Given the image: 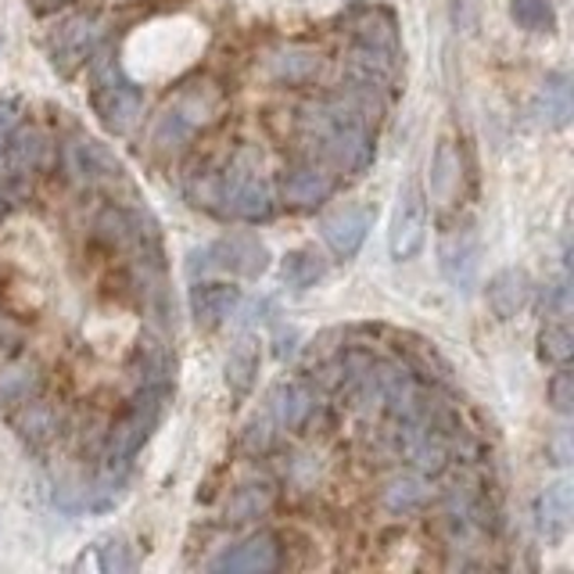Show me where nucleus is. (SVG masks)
I'll list each match as a JSON object with an SVG mask.
<instances>
[{"instance_id": "obj_1", "label": "nucleus", "mask_w": 574, "mask_h": 574, "mask_svg": "<svg viewBox=\"0 0 574 574\" xmlns=\"http://www.w3.org/2000/svg\"><path fill=\"white\" fill-rule=\"evenodd\" d=\"M166 402H169V384L158 381V384H144L141 395L130 402L126 413L115 420L112 427V438H108V467L122 471L130 467V460L141 453L144 442L155 435L158 420L166 413Z\"/></svg>"}, {"instance_id": "obj_2", "label": "nucleus", "mask_w": 574, "mask_h": 574, "mask_svg": "<svg viewBox=\"0 0 574 574\" xmlns=\"http://www.w3.org/2000/svg\"><path fill=\"white\" fill-rule=\"evenodd\" d=\"M90 101H94V115L101 119V126L108 133H115V137L137 126V119L144 112V90L133 80L122 76V69L115 61H97Z\"/></svg>"}, {"instance_id": "obj_3", "label": "nucleus", "mask_w": 574, "mask_h": 574, "mask_svg": "<svg viewBox=\"0 0 574 574\" xmlns=\"http://www.w3.org/2000/svg\"><path fill=\"white\" fill-rule=\"evenodd\" d=\"M427 241V194L417 180H410L399 191L395 212H392V230H388V252L395 262L417 259Z\"/></svg>"}, {"instance_id": "obj_4", "label": "nucleus", "mask_w": 574, "mask_h": 574, "mask_svg": "<svg viewBox=\"0 0 574 574\" xmlns=\"http://www.w3.org/2000/svg\"><path fill=\"white\" fill-rule=\"evenodd\" d=\"M438 266L456 291H474L481 273V234L471 223L449 227L438 241Z\"/></svg>"}, {"instance_id": "obj_5", "label": "nucleus", "mask_w": 574, "mask_h": 574, "mask_svg": "<svg viewBox=\"0 0 574 574\" xmlns=\"http://www.w3.org/2000/svg\"><path fill=\"white\" fill-rule=\"evenodd\" d=\"M198 255L205 259L201 266H216V270L248 277V280L262 277L266 270H270V248H266L255 234H227Z\"/></svg>"}, {"instance_id": "obj_6", "label": "nucleus", "mask_w": 574, "mask_h": 574, "mask_svg": "<svg viewBox=\"0 0 574 574\" xmlns=\"http://www.w3.org/2000/svg\"><path fill=\"white\" fill-rule=\"evenodd\" d=\"M223 201L227 212H234L244 223H262V219L273 216V191L255 169H230L223 180Z\"/></svg>"}, {"instance_id": "obj_7", "label": "nucleus", "mask_w": 574, "mask_h": 574, "mask_svg": "<svg viewBox=\"0 0 574 574\" xmlns=\"http://www.w3.org/2000/svg\"><path fill=\"white\" fill-rule=\"evenodd\" d=\"M374 209L370 205H345V209H334L320 219V234L327 241V248H331L338 259H352V255H359L366 234H370L374 227Z\"/></svg>"}, {"instance_id": "obj_8", "label": "nucleus", "mask_w": 574, "mask_h": 574, "mask_svg": "<svg viewBox=\"0 0 574 574\" xmlns=\"http://www.w3.org/2000/svg\"><path fill=\"white\" fill-rule=\"evenodd\" d=\"M277 567H280V542L270 532L252 535V539L237 542L234 549H227V553L212 560L216 574H270Z\"/></svg>"}, {"instance_id": "obj_9", "label": "nucleus", "mask_w": 574, "mask_h": 574, "mask_svg": "<svg viewBox=\"0 0 574 574\" xmlns=\"http://www.w3.org/2000/svg\"><path fill=\"white\" fill-rule=\"evenodd\" d=\"M532 291L535 288H532L528 270H521V266H506V270H499L492 280H488L485 298H488V309H492L499 320H514L524 305L532 302Z\"/></svg>"}, {"instance_id": "obj_10", "label": "nucleus", "mask_w": 574, "mask_h": 574, "mask_svg": "<svg viewBox=\"0 0 574 574\" xmlns=\"http://www.w3.org/2000/svg\"><path fill=\"white\" fill-rule=\"evenodd\" d=\"M571 517H574V485L571 481H553L539 496V535L546 546H560L571 535Z\"/></svg>"}, {"instance_id": "obj_11", "label": "nucleus", "mask_w": 574, "mask_h": 574, "mask_svg": "<svg viewBox=\"0 0 574 574\" xmlns=\"http://www.w3.org/2000/svg\"><path fill=\"white\" fill-rule=\"evenodd\" d=\"M94 40H97V22L90 15H76L69 19L65 26L58 29L54 44H51V61L54 69H61L69 76L72 69L83 65L94 51Z\"/></svg>"}, {"instance_id": "obj_12", "label": "nucleus", "mask_w": 574, "mask_h": 574, "mask_svg": "<svg viewBox=\"0 0 574 574\" xmlns=\"http://www.w3.org/2000/svg\"><path fill=\"white\" fill-rule=\"evenodd\" d=\"M237 305H241V291L223 284V280H205V284L191 288V313L198 320V327H219L234 316Z\"/></svg>"}, {"instance_id": "obj_13", "label": "nucleus", "mask_w": 574, "mask_h": 574, "mask_svg": "<svg viewBox=\"0 0 574 574\" xmlns=\"http://www.w3.org/2000/svg\"><path fill=\"white\" fill-rule=\"evenodd\" d=\"M280 194L291 209H320V205L334 194V180L316 166H305V169H291L280 180Z\"/></svg>"}, {"instance_id": "obj_14", "label": "nucleus", "mask_w": 574, "mask_h": 574, "mask_svg": "<svg viewBox=\"0 0 574 574\" xmlns=\"http://www.w3.org/2000/svg\"><path fill=\"white\" fill-rule=\"evenodd\" d=\"M402 356H406V366L413 374L427 377L435 384H453V366L449 359L438 352L431 341L420 338V334H399V345H395Z\"/></svg>"}, {"instance_id": "obj_15", "label": "nucleus", "mask_w": 574, "mask_h": 574, "mask_svg": "<svg viewBox=\"0 0 574 574\" xmlns=\"http://www.w3.org/2000/svg\"><path fill=\"white\" fill-rule=\"evenodd\" d=\"M259 363H262L259 338L241 334L234 341V349H230V356H227V384H230V392H234L237 399H244L252 392L255 377H259Z\"/></svg>"}, {"instance_id": "obj_16", "label": "nucleus", "mask_w": 574, "mask_h": 574, "mask_svg": "<svg viewBox=\"0 0 574 574\" xmlns=\"http://www.w3.org/2000/svg\"><path fill=\"white\" fill-rule=\"evenodd\" d=\"M535 112L553 130H564L571 115H574V105H571V80L567 72H549L542 80V90L535 97Z\"/></svg>"}, {"instance_id": "obj_17", "label": "nucleus", "mask_w": 574, "mask_h": 574, "mask_svg": "<svg viewBox=\"0 0 574 574\" xmlns=\"http://www.w3.org/2000/svg\"><path fill=\"white\" fill-rule=\"evenodd\" d=\"M76 158H80V173L90 183H122L126 180V169L122 162L97 141H80L76 144Z\"/></svg>"}, {"instance_id": "obj_18", "label": "nucleus", "mask_w": 574, "mask_h": 574, "mask_svg": "<svg viewBox=\"0 0 574 574\" xmlns=\"http://www.w3.org/2000/svg\"><path fill=\"white\" fill-rule=\"evenodd\" d=\"M320 69H323V58L309 51V47H288V51L273 54L270 61L273 80L280 83H313L320 76Z\"/></svg>"}, {"instance_id": "obj_19", "label": "nucleus", "mask_w": 574, "mask_h": 574, "mask_svg": "<svg viewBox=\"0 0 574 574\" xmlns=\"http://www.w3.org/2000/svg\"><path fill=\"white\" fill-rule=\"evenodd\" d=\"M280 277L291 291H309L313 284H320L327 277V259L316 248H298L284 255V266H280Z\"/></svg>"}, {"instance_id": "obj_20", "label": "nucleus", "mask_w": 574, "mask_h": 574, "mask_svg": "<svg viewBox=\"0 0 574 574\" xmlns=\"http://www.w3.org/2000/svg\"><path fill=\"white\" fill-rule=\"evenodd\" d=\"M273 499H277V488L273 481H248V485H241L234 496H230V506H227V517L230 521H255V517H262L266 510L273 506Z\"/></svg>"}, {"instance_id": "obj_21", "label": "nucleus", "mask_w": 574, "mask_h": 574, "mask_svg": "<svg viewBox=\"0 0 574 574\" xmlns=\"http://www.w3.org/2000/svg\"><path fill=\"white\" fill-rule=\"evenodd\" d=\"M194 130H198V119H194L183 105H173V108H166L162 119H158V126L151 133V144L158 151H180L183 144L191 141Z\"/></svg>"}, {"instance_id": "obj_22", "label": "nucleus", "mask_w": 574, "mask_h": 574, "mask_svg": "<svg viewBox=\"0 0 574 574\" xmlns=\"http://www.w3.org/2000/svg\"><path fill=\"white\" fill-rule=\"evenodd\" d=\"M19 413H15V427L22 438H29L33 445L47 442V438H54L58 431V413L47 406V402H19Z\"/></svg>"}, {"instance_id": "obj_23", "label": "nucleus", "mask_w": 574, "mask_h": 574, "mask_svg": "<svg viewBox=\"0 0 574 574\" xmlns=\"http://www.w3.org/2000/svg\"><path fill=\"white\" fill-rule=\"evenodd\" d=\"M8 148V166L11 173H36L44 166V155H47V137L40 130H22L15 141L4 144Z\"/></svg>"}, {"instance_id": "obj_24", "label": "nucleus", "mask_w": 574, "mask_h": 574, "mask_svg": "<svg viewBox=\"0 0 574 574\" xmlns=\"http://www.w3.org/2000/svg\"><path fill=\"white\" fill-rule=\"evenodd\" d=\"M270 402H273V417L284 427H302L313 413V395L302 384H280Z\"/></svg>"}, {"instance_id": "obj_25", "label": "nucleus", "mask_w": 574, "mask_h": 574, "mask_svg": "<svg viewBox=\"0 0 574 574\" xmlns=\"http://www.w3.org/2000/svg\"><path fill=\"white\" fill-rule=\"evenodd\" d=\"M36 384H40V374H36L33 363H11L0 370V406H19L26 402Z\"/></svg>"}, {"instance_id": "obj_26", "label": "nucleus", "mask_w": 574, "mask_h": 574, "mask_svg": "<svg viewBox=\"0 0 574 574\" xmlns=\"http://www.w3.org/2000/svg\"><path fill=\"white\" fill-rule=\"evenodd\" d=\"M510 15L528 33L557 29V0H510Z\"/></svg>"}, {"instance_id": "obj_27", "label": "nucleus", "mask_w": 574, "mask_h": 574, "mask_svg": "<svg viewBox=\"0 0 574 574\" xmlns=\"http://www.w3.org/2000/svg\"><path fill=\"white\" fill-rule=\"evenodd\" d=\"M431 191L438 194L442 201H449L453 194L460 191V155L453 151V144L442 141L435 151V162H431Z\"/></svg>"}, {"instance_id": "obj_28", "label": "nucleus", "mask_w": 574, "mask_h": 574, "mask_svg": "<svg viewBox=\"0 0 574 574\" xmlns=\"http://www.w3.org/2000/svg\"><path fill=\"white\" fill-rule=\"evenodd\" d=\"M539 356L553 366H567L574 356V334L564 323H549L539 331Z\"/></svg>"}, {"instance_id": "obj_29", "label": "nucleus", "mask_w": 574, "mask_h": 574, "mask_svg": "<svg viewBox=\"0 0 574 574\" xmlns=\"http://www.w3.org/2000/svg\"><path fill=\"white\" fill-rule=\"evenodd\" d=\"M137 370H144V384H158V381H166V374L173 370V359H169V352L162 341H141V349H137Z\"/></svg>"}, {"instance_id": "obj_30", "label": "nucleus", "mask_w": 574, "mask_h": 574, "mask_svg": "<svg viewBox=\"0 0 574 574\" xmlns=\"http://www.w3.org/2000/svg\"><path fill=\"white\" fill-rule=\"evenodd\" d=\"M424 481L420 478H395L384 488V506L395 510V514H410L424 503Z\"/></svg>"}, {"instance_id": "obj_31", "label": "nucleus", "mask_w": 574, "mask_h": 574, "mask_svg": "<svg viewBox=\"0 0 574 574\" xmlns=\"http://www.w3.org/2000/svg\"><path fill=\"white\" fill-rule=\"evenodd\" d=\"M549 406H553L560 417H571L574 413V374L567 366H560V370L549 377Z\"/></svg>"}, {"instance_id": "obj_32", "label": "nucleus", "mask_w": 574, "mask_h": 574, "mask_svg": "<svg viewBox=\"0 0 574 574\" xmlns=\"http://www.w3.org/2000/svg\"><path fill=\"white\" fill-rule=\"evenodd\" d=\"M101 567L105 571H133V557H130V546L122 542V539H108L101 546Z\"/></svg>"}, {"instance_id": "obj_33", "label": "nucleus", "mask_w": 574, "mask_h": 574, "mask_svg": "<svg viewBox=\"0 0 574 574\" xmlns=\"http://www.w3.org/2000/svg\"><path fill=\"white\" fill-rule=\"evenodd\" d=\"M19 115H22L19 97H0V151H4V144L11 141V130L19 126Z\"/></svg>"}, {"instance_id": "obj_34", "label": "nucleus", "mask_w": 574, "mask_h": 574, "mask_svg": "<svg viewBox=\"0 0 574 574\" xmlns=\"http://www.w3.org/2000/svg\"><path fill=\"white\" fill-rule=\"evenodd\" d=\"M273 442V435H270V420H252L248 424V431H244V449L248 453H266Z\"/></svg>"}, {"instance_id": "obj_35", "label": "nucleus", "mask_w": 574, "mask_h": 574, "mask_svg": "<svg viewBox=\"0 0 574 574\" xmlns=\"http://www.w3.org/2000/svg\"><path fill=\"white\" fill-rule=\"evenodd\" d=\"M549 463H557V467H564V463H571V445H567V431H560L553 438V445H549Z\"/></svg>"}]
</instances>
